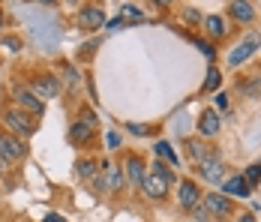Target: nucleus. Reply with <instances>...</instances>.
Listing matches in <instances>:
<instances>
[{"mask_svg":"<svg viewBox=\"0 0 261 222\" xmlns=\"http://www.w3.org/2000/svg\"><path fill=\"white\" fill-rule=\"evenodd\" d=\"M126 126H129L132 135H144V132H147V126H141V124H126Z\"/></svg>","mask_w":261,"mask_h":222,"instance_id":"nucleus-32","label":"nucleus"},{"mask_svg":"<svg viewBox=\"0 0 261 222\" xmlns=\"http://www.w3.org/2000/svg\"><path fill=\"white\" fill-rule=\"evenodd\" d=\"M75 174H79L81 180H93L99 174V162L96 159H79L75 162Z\"/></svg>","mask_w":261,"mask_h":222,"instance_id":"nucleus-20","label":"nucleus"},{"mask_svg":"<svg viewBox=\"0 0 261 222\" xmlns=\"http://www.w3.org/2000/svg\"><path fill=\"white\" fill-rule=\"evenodd\" d=\"M156 9H168V6H174V0H150Z\"/></svg>","mask_w":261,"mask_h":222,"instance_id":"nucleus-34","label":"nucleus"},{"mask_svg":"<svg viewBox=\"0 0 261 222\" xmlns=\"http://www.w3.org/2000/svg\"><path fill=\"white\" fill-rule=\"evenodd\" d=\"M183 147H186V159H189L192 165H198V162H204V159H210V156L219 153V150L213 147V144H207L204 138H183Z\"/></svg>","mask_w":261,"mask_h":222,"instance_id":"nucleus-11","label":"nucleus"},{"mask_svg":"<svg viewBox=\"0 0 261 222\" xmlns=\"http://www.w3.org/2000/svg\"><path fill=\"white\" fill-rule=\"evenodd\" d=\"M243 180H246V183H249V186L255 189V186L261 183V162H252V165H249V168L243 171Z\"/></svg>","mask_w":261,"mask_h":222,"instance_id":"nucleus-23","label":"nucleus"},{"mask_svg":"<svg viewBox=\"0 0 261 222\" xmlns=\"http://www.w3.org/2000/svg\"><path fill=\"white\" fill-rule=\"evenodd\" d=\"M219 129H222V117H219V111L216 108H204L201 114H198V138H216L219 135Z\"/></svg>","mask_w":261,"mask_h":222,"instance_id":"nucleus-12","label":"nucleus"},{"mask_svg":"<svg viewBox=\"0 0 261 222\" xmlns=\"http://www.w3.org/2000/svg\"><path fill=\"white\" fill-rule=\"evenodd\" d=\"M6 171H9V162H6V159L0 156V174H6Z\"/></svg>","mask_w":261,"mask_h":222,"instance_id":"nucleus-37","label":"nucleus"},{"mask_svg":"<svg viewBox=\"0 0 261 222\" xmlns=\"http://www.w3.org/2000/svg\"><path fill=\"white\" fill-rule=\"evenodd\" d=\"M219 87H222V72H219V66H210L207 78H204V84H201V93H216Z\"/></svg>","mask_w":261,"mask_h":222,"instance_id":"nucleus-21","label":"nucleus"},{"mask_svg":"<svg viewBox=\"0 0 261 222\" xmlns=\"http://www.w3.org/2000/svg\"><path fill=\"white\" fill-rule=\"evenodd\" d=\"M258 84H261L258 75H246V81H237V90L246 93V96H255L258 93Z\"/></svg>","mask_w":261,"mask_h":222,"instance_id":"nucleus-22","label":"nucleus"},{"mask_svg":"<svg viewBox=\"0 0 261 222\" xmlns=\"http://www.w3.org/2000/svg\"><path fill=\"white\" fill-rule=\"evenodd\" d=\"M30 90L42 99V102H45V99H54L57 93H60V78H54L51 72L48 75H36V78L30 81Z\"/></svg>","mask_w":261,"mask_h":222,"instance_id":"nucleus-13","label":"nucleus"},{"mask_svg":"<svg viewBox=\"0 0 261 222\" xmlns=\"http://www.w3.org/2000/svg\"><path fill=\"white\" fill-rule=\"evenodd\" d=\"M153 150H156V159L168 162L171 168H177V165H180V156L174 153V147H171L168 141H156V144H153Z\"/></svg>","mask_w":261,"mask_h":222,"instance_id":"nucleus-19","label":"nucleus"},{"mask_svg":"<svg viewBox=\"0 0 261 222\" xmlns=\"http://www.w3.org/2000/svg\"><path fill=\"white\" fill-rule=\"evenodd\" d=\"M192 45H198V48H201V54H204L207 60H213V57H216V45H213V42H207V39L192 36Z\"/></svg>","mask_w":261,"mask_h":222,"instance_id":"nucleus-24","label":"nucleus"},{"mask_svg":"<svg viewBox=\"0 0 261 222\" xmlns=\"http://www.w3.org/2000/svg\"><path fill=\"white\" fill-rule=\"evenodd\" d=\"M3 45H6L9 51H18V48H21V42H18V39H12V36H6V39H3Z\"/></svg>","mask_w":261,"mask_h":222,"instance_id":"nucleus-30","label":"nucleus"},{"mask_svg":"<svg viewBox=\"0 0 261 222\" xmlns=\"http://www.w3.org/2000/svg\"><path fill=\"white\" fill-rule=\"evenodd\" d=\"M258 45H261V33H258V30L246 33V36H243V42H240V45H234V51L228 54V63H231V66L246 63V60H249V57L258 51Z\"/></svg>","mask_w":261,"mask_h":222,"instance_id":"nucleus-10","label":"nucleus"},{"mask_svg":"<svg viewBox=\"0 0 261 222\" xmlns=\"http://www.w3.org/2000/svg\"><path fill=\"white\" fill-rule=\"evenodd\" d=\"M195 174H198L201 180H207V183H213V186L219 189V186H222V180L228 177V168H225L222 156L216 153V156H210V159H204V162H198V165H195Z\"/></svg>","mask_w":261,"mask_h":222,"instance_id":"nucleus-6","label":"nucleus"},{"mask_svg":"<svg viewBox=\"0 0 261 222\" xmlns=\"http://www.w3.org/2000/svg\"><path fill=\"white\" fill-rule=\"evenodd\" d=\"M81 120H84V124H90V126H99V117H96L90 108H84V111H81Z\"/></svg>","mask_w":261,"mask_h":222,"instance_id":"nucleus-29","label":"nucleus"},{"mask_svg":"<svg viewBox=\"0 0 261 222\" xmlns=\"http://www.w3.org/2000/svg\"><path fill=\"white\" fill-rule=\"evenodd\" d=\"M93 135H96V126H90V124H84V120H75V124L69 126V132H66V138L75 144V147H87L90 141H93Z\"/></svg>","mask_w":261,"mask_h":222,"instance_id":"nucleus-16","label":"nucleus"},{"mask_svg":"<svg viewBox=\"0 0 261 222\" xmlns=\"http://www.w3.org/2000/svg\"><path fill=\"white\" fill-rule=\"evenodd\" d=\"M174 183H177L174 168H171L168 162H162V159H153V162L147 165V177H144L141 192H144V198H150V201H165Z\"/></svg>","mask_w":261,"mask_h":222,"instance_id":"nucleus-1","label":"nucleus"},{"mask_svg":"<svg viewBox=\"0 0 261 222\" xmlns=\"http://www.w3.org/2000/svg\"><path fill=\"white\" fill-rule=\"evenodd\" d=\"M201 198H204V192H201V186L192 180V177H180L177 180V207L180 210H192V207H198L201 204Z\"/></svg>","mask_w":261,"mask_h":222,"instance_id":"nucleus-7","label":"nucleus"},{"mask_svg":"<svg viewBox=\"0 0 261 222\" xmlns=\"http://www.w3.org/2000/svg\"><path fill=\"white\" fill-rule=\"evenodd\" d=\"M183 21H186V24H201V21H204V15L192 6V9H183Z\"/></svg>","mask_w":261,"mask_h":222,"instance_id":"nucleus-27","label":"nucleus"},{"mask_svg":"<svg viewBox=\"0 0 261 222\" xmlns=\"http://www.w3.org/2000/svg\"><path fill=\"white\" fill-rule=\"evenodd\" d=\"M123 174H126V183H129L132 189L141 192L144 177H147V165H144V159H141L138 153H126V159H123Z\"/></svg>","mask_w":261,"mask_h":222,"instance_id":"nucleus-8","label":"nucleus"},{"mask_svg":"<svg viewBox=\"0 0 261 222\" xmlns=\"http://www.w3.org/2000/svg\"><path fill=\"white\" fill-rule=\"evenodd\" d=\"M96 48H99V42H96V39H93V42H84V45L79 48V54H75V57H79V60H93Z\"/></svg>","mask_w":261,"mask_h":222,"instance_id":"nucleus-25","label":"nucleus"},{"mask_svg":"<svg viewBox=\"0 0 261 222\" xmlns=\"http://www.w3.org/2000/svg\"><path fill=\"white\" fill-rule=\"evenodd\" d=\"M255 6H252V0H231L228 3V18L231 21H237V24H243V27H249L252 21H255Z\"/></svg>","mask_w":261,"mask_h":222,"instance_id":"nucleus-14","label":"nucleus"},{"mask_svg":"<svg viewBox=\"0 0 261 222\" xmlns=\"http://www.w3.org/2000/svg\"><path fill=\"white\" fill-rule=\"evenodd\" d=\"M117 144H120V135L117 132H108V150H117Z\"/></svg>","mask_w":261,"mask_h":222,"instance_id":"nucleus-31","label":"nucleus"},{"mask_svg":"<svg viewBox=\"0 0 261 222\" xmlns=\"http://www.w3.org/2000/svg\"><path fill=\"white\" fill-rule=\"evenodd\" d=\"M6 27V15H3V9H0V30Z\"/></svg>","mask_w":261,"mask_h":222,"instance_id":"nucleus-39","label":"nucleus"},{"mask_svg":"<svg viewBox=\"0 0 261 222\" xmlns=\"http://www.w3.org/2000/svg\"><path fill=\"white\" fill-rule=\"evenodd\" d=\"M12 102H15V108L27 111L33 120H39L45 114V102L36 96L30 87H24V84H12Z\"/></svg>","mask_w":261,"mask_h":222,"instance_id":"nucleus-3","label":"nucleus"},{"mask_svg":"<svg viewBox=\"0 0 261 222\" xmlns=\"http://www.w3.org/2000/svg\"><path fill=\"white\" fill-rule=\"evenodd\" d=\"M234 222H255V216H252V213H240Z\"/></svg>","mask_w":261,"mask_h":222,"instance_id":"nucleus-36","label":"nucleus"},{"mask_svg":"<svg viewBox=\"0 0 261 222\" xmlns=\"http://www.w3.org/2000/svg\"><path fill=\"white\" fill-rule=\"evenodd\" d=\"M63 6H79V0H60Z\"/></svg>","mask_w":261,"mask_h":222,"instance_id":"nucleus-38","label":"nucleus"},{"mask_svg":"<svg viewBox=\"0 0 261 222\" xmlns=\"http://www.w3.org/2000/svg\"><path fill=\"white\" fill-rule=\"evenodd\" d=\"M201 27H204V33H207V39L213 42V45H216V42H222V39L228 36V24H225V18H222V15H204Z\"/></svg>","mask_w":261,"mask_h":222,"instance_id":"nucleus-17","label":"nucleus"},{"mask_svg":"<svg viewBox=\"0 0 261 222\" xmlns=\"http://www.w3.org/2000/svg\"><path fill=\"white\" fill-rule=\"evenodd\" d=\"M24 3H39V6H57L60 0H24Z\"/></svg>","mask_w":261,"mask_h":222,"instance_id":"nucleus-35","label":"nucleus"},{"mask_svg":"<svg viewBox=\"0 0 261 222\" xmlns=\"http://www.w3.org/2000/svg\"><path fill=\"white\" fill-rule=\"evenodd\" d=\"M3 126H6V132H12L18 138H30L36 132V120L21 108H6L3 111Z\"/></svg>","mask_w":261,"mask_h":222,"instance_id":"nucleus-2","label":"nucleus"},{"mask_svg":"<svg viewBox=\"0 0 261 222\" xmlns=\"http://www.w3.org/2000/svg\"><path fill=\"white\" fill-rule=\"evenodd\" d=\"M79 30L84 33H96V30H102L105 27V12L102 6H96V3H87V6H81L79 9Z\"/></svg>","mask_w":261,"mask_h":222,"instance_id":"nucleus-9","label":"nucleus"},{"mask_svg":"<svg viewBox=\"0 0 261 222\" xmlns=\"http://www.w3.org/2000/svg\"><path fill=\"white\" fill-rule=\"evenodd\" d=\"M48 222H63V219H60V216H57V213H51V216H48Z\"/></svg>","mask_w":261,"mask_h":222,"instance_id":"nucleus-40","label":"nucleus"},{"mask_svg":"<svg viewBox=\"0 0 261 222\" xmlns=\"http://www.w3.org/2000/svg\"><path fill=\"white\" fill-rule=\"evenodd\" d=\"M201 204L207 207V213L213 216V222L234 216V201H231V198L225 195V192H219V189H213V192H204Z\"/></svg>","mask_w":261,"mask_h":222,"instance_id":"nucleus-4","label":"nucleus"},{"mask_svg":"<svg viewBox=\"0 0 261 222\" xmlns=\"http://www.w3.org/2000/svg\"><path fill=\"white\" fill-rule=\"evenodd\" d=\"M0 156H3L9 165L27 159V141L18 138V135H12V132H6V129H0Z\"/></svg>","mask_w":261,"mask_h":222,"instance_id":"nucleus-5","label":"nucleus"},{"mask_svg":"<svg viewBox=\"0 0 261 222\" xmlns=\"http://www.w3.org/2000/svg\"><path fill=\"white\" fill-rule=\"evenodd\" d=\"M123 24L129 27V24H144L147 21V15H144V9H138V6H132V3H123L120 6V15H117Z\"/></svg>","mask_w":261,"mask_h":222,"instance_id":"nucleus-18","label":"nucleus"},{"mask_svg":"<svg viewBox=\"0 0 261 222\" xmlns=\"http://www.w3.org/2000/svg\"><path fill=\"white\" fill-rule=\"evenodd\" d=\"M63 75H66V78H63V81H66V84H69V87H79V69H72V66H66V69H63Z\"/></svg>","mask_w":261,"mask_h":222,"instance_id":"nucleus-28","label":"nucleus"},{"mask_svg":"<svg viewBox=\"0 0 261 222\" xmlns=\"http://www.w3.org/2000/svg\"><path fill=\"white\" fill-rule=\"evenodd\" d=\"M219 192H225L228 198H249V195H252V186L243 180V174H231V177H225V180H222Z\"/></svg>","mask_w":261,"mask_h":222,"instance_id":"nucleus-15","label":"nucleus"},{"mask_svg":"<svg viewBox=\"0 0 261 222\" xmlns=\"http://www.w3.org/2000/svg\"><path fill=\"white\" fill-rule=\"evenodd\" d=\"M216 105H219V111H225L228 108V96L225 93H216Z\"/></svg>","mask_w":261,"mask_h":222,"instance_id":"nucleus-33","label":"nucleus"},{"mask_svg":"<svg viewBox=\"0 0 261 222\" xmlns=\"http://www.w3.org/2000/svg\"><path fill=\"white\" fill-rule=\"evenodd\" d=\"M189 216H192V222H213V216L207 213V207H204V204L192 207V210H189Z\"/></svg>","mask_w":261,"mask_h":222,"instance_id":"nucleus-26","label":"nucleus"}]
</instances>
